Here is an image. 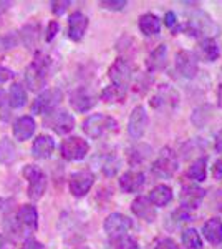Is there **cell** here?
<instances>
[{"label": "cell", "instance_id": "45", "mask_svg": "<svg viewBox=\"0 0 222 249\" xmlns=\"http://www.w3.org/2000/svg\"><path fill=\"white\" fill-rule=\"evenodd\" d=\"M3 102H5V91H3L2 88H0V107L3 105Z\"/></svg>", "mask_w": 222, "mask_h": 249}, {"label": "cell", "instance_id": "13", "mask_svg": "<svg viewBox=\"0 0 222 249\" xmlns=\"http://www.w3.org/2000/svg\"><path fill=\"white\" fill-rule=\"evenodd\" d=\"M148 126V113L144 110V107H136L133 110L130 116V122H128V133L133 140H139L144 135V130Z\"/></svg>", "mask_w": 222, "mask_h": 249}, {"label": "cell", "instance_id": "30", "mask_svg": "<svg viewBox=\"0 0 222 249\" xmlns=\"http://www.w3.org/2000/svg\"><path fill=\"white\" fill-rule=\"evenodd\" d=\"M189 176H191L194 181L201 183L205 179V175H207V160L205 158H199L196 160L194 163L191 164V168H189Z\"/></svg>", "mask_w": 222, "mask_h": 249}, {"label": "cell", "instance_id": "29", "mask_svg": "<svg viewBox=\"0 0 222 249\" xmlns=\"http://www.w3.org/2000/svg\"><path fill=\"white\" fill-rule=\"evenodd\" d=\"M183 244L186 249H203V239L194 228H186L183 231Z\"/></svg>", "mask_w": 222, "mask_h": 249}, {"label": "cell", "instance_id": "21", "mask_svg": "<svg viewBox=\"0 0 222 249\" xmlns=\"http://www.w3.org/2000/svg\"><path fill=\"white\" fill-rule=\"evenodd\" d=\"M148 199L154 208L166 206V204L171 203V199H172V190L168 186V184H157V186L153 188L151 193H149Z\"/></svg>", "mask_w": 222, "mask_h": 249}, {"label": "cell", "instance_id": "28", "mask_svg": "<svg viewBox=\"0 0 222 249\" xmlns=\"http://www.w3.org/2000/svg\"><path fill=\"white\" fill-rule=\"evenodd\" d=\"M124 96H126V88H121V87H116V85L106 87L102 91V100H103V102H106V103L123 102Z\"/></svg>", "mask_w": 222, "mask_h": 249}, {"label": "cell", "instance_id": "36", "mask_svg": "<svg viewBox=\"0 0 222 249\" xmlns=\"http://www.w3.org/2000/svg\"><path fill=\"white\" fill-rule=\"evenodd\" d=\"M22 249H47L45 246H43L40 241L34 239V238H27L25 241H23V246Z\"/></svg>", "mask_w": 222, "mask_h": 249}, {"label": "cell", "instance_id": "17", "mask_svg": "<svg viewBox=\"0 0 222 249\" xmlns=\"http://www.w3.org/2000/svg\"><path fill=\"white\" fill-rule=\"evenodd\" d=\"M53 150H55V142H53V138L48 135L37 136V138L34 140V144H32V155L40 160L50 158Z\"/></svg>", "mask_w": 222, "mask_h": 249}, {"label": "cell", "instance_id": "23", "mask_svg": "<svg viewBox=\"0 0 222 249\" xmlns=\"http://www.w3.org/2000/svg\"><path fill=\"white\" fill-rule=\"evenodd\" d=\"M166 57H168V47L164 43L157 45L154 50L149 53L148 57V70L149 71H157L161 68L166 67Z\"/></svg>", "mask_w": 222, "mask_h": 249}, {"label": "cell", "instance_id": "6", "mask_svg": "<svg viewBox=\"0 0 222 249\" xmlns=\"http://www.w3.org/2000/svg\"><path fill=\"white\" fill-rule=\"evenodd\" d=\"M62 156L68 161H80L90 151V144L86 140L80 138V136H70V138L63 140L62 146H60Z\"/></svg>", "mask_w": 222, "mask_h": 249}, {"label": "cell", "instance_id": "34", "mask_svg": "<svg viewBox=\"0 0 222 249\" xmlns=\"http://www.w3.org/2000/svg\"><path fill=\"white\" fill-rule=\"evenodd\" d=\"M100 5L108 10H123L128 2L126 0H104V2H100Z\"/></svg>", "mask_w": 222, "mask_h": 249}, {"label": "cell", "instance_id": "18", "mask_svg": "<svg viewBox=\"0 0 222 249\" xmlns=\"http://www.w3.org/2000/svg\"><path fill=\"white\" fill-rule=\"evenodd\" d=\"M35 120L32 116H20L17 122L12 126V131H14V138L18 140V142H25V140L30 138L35 131Z\"/></svg>", "mask_w": 222, "mask_h": 249}, {"label": "cell", "instance_id": "31", "mask_svg": "<svg viewBox=\"0 0 222 249\" xmlns=\"http://www.w3.org/2000/svg\"><path fill=\"white\" fill-rule=\"evenodd\" d=\"M38 27L37 25H27L22 29V34H18V37H22L23 43L27 47H34L38 40Z\"/></svg>", "mask_w": 222, "mask_h": 249}, {"label": "cell", "instance_id": "9", "mask_svg": "<svg viewBox=\"0 0 222 249\" xmlns=\"http://www.w3.org/2000/svg\"><path fill=\"white\" fill-rule=\"evenodd\" d=\"M93 183H95V175L88 170L76 171L70 176V191L76 198H82L91 190Z\"/></svg>", "mask_w": 222, "mask_h": 249}, {"label": "cell", "instance_id": "4", "mask_svg": "<svg viewBox=\"0 0 222 249\" xmlns=\"http://www.w3.org/2000/svg\"><path fill=\"white\" fill-rule=\"evenodd\" d=\"M62 102V91L58 88H50V90L42 91L32 103V113L35 115H50L55 111L58 103Z\"/></svg>", "mask_w": 222, "mask_h": 249}, {"label": "cell", "instance_id": "24", "mask_svg": "<svg viewBox=\"0 0 222 249\" xmlns=\"http://www.w3.org/2000/svg\"><path fill=\"white\" fill-rule=\"evenodd\" d=\"M139 30L143 32L144 35L151 37V35L159 34L161 30V20L157 15L154 14H144L139 17Z\"/></svg>", "mask_w": 222, "mask_h": 249}, {"label": "cell", "instance_id": "41", "mask_svg": "<svg viewBox=\"0 0 222 249\" xmlns=\"http://www.w3.org/2000/svg\"><path fill=\"white\" fill-rule=\"evenodd\" d=\"M177 23V17L174 12H166V15H164V25L166 27H174Z\"/></svg>", "mask_w": 222, "mask_h": 249}, {"label": "cell", "instance_id": "22", "mask_svg": "<svg viewBox=\"0 0 222 249\" xmlns=\"http://www.w3.org/2000/svg\"><path fill=\"white\" fill-rule=\"evenodd\" d=\"M204 238L212 244L222 243V221L219 218H211L203 224Z\"/></svg>", "mask_w": 222, "mask_h": 249}, {"label": "cell", "instance_id": "12", "mask_svg": "<svg viewBox=\"0 0 222 249\" xmlns=\"http://www.w3.org/2000/svg\"><path fill=\"white\" fill-rule=\"evenodd\" d=\"M70 103L76 111L85 113V111H90L96 105V95L93 93L90 88L80 87L70 95Z\"/></svg>", "mask_w": 222, "mask_h": 249}, {"label": "cell", "instance_id": "19", "mask_svg": "<svg viewBox=\"0 0 222 249\" xmlns=\"http://www.w3.org/2000/svg\"><path fill=\"white\" fill-rule=\"evenodd\" d=\"M144 181L146 179H144V175L141 171H126L120 178V188L124 193H136L143 188Z\"/></svg>", "mask_w": 222, "mask_h": 249}, {"label": "cell", "instance_id": "25", "mask_svg": "<svg viewBox=\"0 0 222 249\" xmlns=\"http://www.w3.org/2000/svg\"><path fill=\"white\" fill-rule=\"evenodd\" d=\"M17 160V148L10 138L0 140V163L2 164H12Z\"/></svg>", "mask_w": 222, "mask_h": 249}, {"label": "cell", "instance_id": "7", "mask_svg": "<svg viewBox=\"0 0 222 249\" xmlns=\"http://www.w3.org/2000/svg\"><path fill=\"white\" fill-rule=\"evenodd\" d=\"M45 126L53 130L56 135H67L75 128V118L65 110L51 111L45 118Z\"/></svg>", "mask_w": 222, "mask_h": 249}, {"label": "cell", "instance_id": "37", "mask_svg": "<svg viewBox=\"0 0 222 249\" xmlns=\"http://www.w3.org/2000/svg\"><path fill=\"white\" fill-rule=\"evenodd\" d=\"M56 32H58V22H50V23H48L47 35H45V40H47V42H51V40L55 38Z\"/></svg>", "mask_w": 222, "mask_h": 249}, {"label": "cell", "instance_id": "16", "mask_svg": "<svg viewBox=\"0 0 222 249\" xmlns=\"http://www.w3.org/2000/svg\"><path fill=\"white\" fill-rule=\"evenodd\" d=\"M17 223L25 230H37L38 226V213L37 208L32 204H23L17 211Z\"/></svg>", "mask_w": 222, "mask_h": 249}, {"label": "cell", "instance_id": "27", "mask_svg": "<svg viewBox=\"0 0 222 249\" xmlns=\"http://www.w3.org/2000/svg\"><path fill=\"white\" fill-rule=\"evenodd\" d=\"M27 102V91L23 85H20V83H14V85L10 87V93H9V103L12 108H20L23 107Z\"/></svg>", "mask_w": 222, "mask_h": 249}, {"label": "cell", "instance_id": "8", "mask_svg": "<svg viewBox=\"0 0 222 249\" xmlns=\"http://www.w3.org/2000/svg\"><path fill=\"white\" fill-rule=\"evenodd\" d=\"M103 226H104V231H106L111 238H120V236H124L131 230L133 223L128 216L121 214V213H111V214L104 219Z\"/></svg>", "mask_w": 222, "mask_h": 249}, {"label": "cell", "instance_id": "32", "mask_svg": "<svg viewBox=\"0 0 222 249\" xmlns=\"http://www.w3.org/2000/svg\"><path fill=\"white\" fill-rule=\"evenodd\" d=\"M18 45V34L17 32H10V34L0 35V53L15 48Z\"/></svg>", "mask_w": 222, "mask_h": 249}, {"label": "cell", "instance_id": "35", "mask_svg": "<svg viewBox=\"0 0 222 249\" xmlns=\"http://www.w3.org/2000/svg\"><path fill=\"white\" fill-rule=\"evenodd\" d=\"M68 5H70V2L68 0H60V2H51V10H53V14L56 15H62L65 14Z\"/></svg>", "mask_w": 222, "mask_h": 249}, {"label": "cell", "instance_id": "1", "mask_svg": "<svg viewBox=\"0 0 222 249\" xmlns=\"http://www.w3.org/2000/svg\"><path fill=\"white\" fill-rule=\"evenodd\" d=\"M50 63H51L50 57H47V55H43V53H37L34 62L28 65L25 71V82H27V87L30 88L32 91H38L40 88L45 85Z\"/></svg>", "mask_w": 222, "mask_h": 249}, {"label": "cell", "instance_id": "11", "mask_svg": "<svg viewBox=\"0 0 222 249\" xmlns=\"http://www.w3.org/2000/svg\"><path fill=\"white\" fill-rule=\"evenodd\" d=\"M176 68L184 78H194L199 70V63L192 52L181 50L176 55Z\"/></svg>", "mask_w": 222, "mask_h": 249}, {"label": "cell", "instance_id": "42", "mask_svg": "<svg viewBox=\"0 0 222 249\" xmlns=\"http://www.w3.org/2000/svg\"><path fill=\"white\" fill-rule=\"evenodd\" d=\"M174 218H176V221H188L189 219V211L184 210V208H181L179 211L174 213Z\"/></svg>", "mask_w": 222, "mask_h": 249}, {"label": "cell", "instance_id": "38", "mask_svg": "<svg viewBox=\"0 0 222 249\" xmlns=\"http://www.w3.org/2000/svg\"><path fill=\"white\" fill-rule=\"evenodd\" d=\"M154 249H179V248H177V244L172 239L166 238V239H161L159 243L156 244Z\"/></svg>", "mask_w": 222, "mask_h": 249}, {"label": "cell", "instance_id": "15", "mask_svg": "<svg viewBox=\"0 0 222 249\" xmlns=\"http://www.w3.org/2000/svg\"><path fill=\"white\" fill-rule=\"evenodd\" d=\"M88 29V17L82 12H73L68 18V37L73 42H80Z\"/></svg>", "mask_w": 222, "mask_h": 249}, {"label": "cell", "instance_id": "2", "mask_svg": "<svg viewBox=\"0 0 222 249\" xmlns=\"http://www.w3.org/2000/svg\"><path fill=\"white\" fill-rule=\"evenodd\" d=\"M118 130V123L115 118L103 113H96L88 116L83 122V131L90 138H102V136Z\"/></svg>", "mask_w": 222, "mask_h": 249}, {"label": "cell", "instance_id": "14", "mask_svg": "<svg viewBox=\"0 0 222 249\" xmlns=\"http://www.w3.org/2000/svg\"><path fill=\"white\" fill-rule=\"evenodd\" d=\"M204 196H205V191L203 188L194 186V184L184 186L183 193H181V204H183L181 208H184V210H188V211L196 210V208H199Z\"/></svg>", "mask_w": 222, "mask_h": 249}, {"label": "cell", "instance_id": "3", "mask_svg": "<svg viewBox=\"0 0 222 249\" xmlns=\"http://www.w3.org/2000/svg\"><path fill=\"white\" fill-rule=\"evenodd\" d=\"M23 176H25V179L28 181V196H30V199H40L43 196V193L47 190V176L45 173L40 170L38 166H35V164H27L25 168H23Z\"/></svg>", "mask_w": 222, "mask_h": 249}, {"label": "cell", "instance_id": "40", "mask_svg": "<svg viewBox=\"0 0 222 249\" xmlns=\"http://www.w3.org/2000/svg\"><path fill=\"white\" fill-rule=\"evenodd\" d=\"M212 176L216 179H219V181H222V158H219L216 163H214V166H212Z\"/></svg>", "mask_w": 222, "mask_h": 249}, {"label": "cell", "instance_id": "39", "mask_svg": "<svg viewBox=\"0 0 222 249\" xmlns=\"http://www.w3.org/2000/svg\"><path fill=\"white\" fill-rule=\"evenodd\" d=\"M14 75H15V73L10 70V68H7V67L0 65V83L9 82L10 78H14Z\"/></svg>", "mask_w": 222, "mask_h": 249}, {"label": "cell", "instance_id": "20", "mask_svg": "<svg viewBox=\"0 0 222 249\" xmlns=\"http://www.w3.org/2000/svg\"><path fill=\"white\" fill-rule=\"evenodd\" d=\"M131 211L135 216H138L139 219H144V221H154L156 218V210L151 203H149L148 198L144 196H138L135 201L131 203Z\"/></svg>", "mask_w": 222, "mask_h": 249}, {"label": "cell", "instance_id": "33", "mask_svg": "<svg viewBox=\"0 0 222 249\" xmlns=\"http://www.w3.org/2000/svg\"><path fill=\"white\" fill-rule=\"evenodd\" d=\"M115 249H141V248L135 239L124 234L115 239Z\"/></svg>", "mask_w": 222, "mask_h": 249}, {"label": "cell", "instance_id": "44", "mask_svg": "<svg viewBox=\"0 0 222 249\" xmlns=\"http://www.w3.org/2000/svg\"><path fill=\"white\" fill-rule=\"evenodd\" d=\"M217 105L222 108V82H221V85L217 87Z\"/></svg>", "mask_w": 222, "mask_h": 249}, {"label": "cell", "instance_id": "26", "mask_svg": "<svg viewBox=\"0 0 222 249\" xmlns=\"http://www.w3.org/2000/svg\"><path fill=\"white\" fill-rule=\"evenodd\" d=\"M199 50H201V55L207 60V62H214L219 57V45L214 38H204L201 40L199 43Z\"/></svg>", "mask_w": 222, "mask_h": 249}, {"label": "cell", "instance_id": "10", "mask_svg": "<svg viewBox=\"0 0 222 249\" xmlns=\"http://www.w3.org/2000/svg\"><path fill=\"white\" fill-rule=\"evenodd\" d=\"M110 80L113 82V85L121 87V88H128L131 82V65L128 60L124 58H118L115 60V63L110 67Z\"/></svg>", "mask_w": 222, "mask_h": 249}, {"label": "cell", "instance_id": "43", "mask_svg": "<svg viewBox=\"0 0 222 249\" xmlns=\"http://www.w3.org/2000/svg\"><path fill=\"white\" fill-rule=\"evenodd\" d=\"M216 150L222 151V131H219L217 136H216Z\"/></svg>", "mask_w": 222, "mask_h": 249}, {"label": "cell", "instance_id": "5", "mask_svg": "<svg viewBox=\"0 0 222 249\" xmlns=\"http://www.w3.org/2000/svg\"><path fill=\"white\" fill-rule=\"evenodd\" d=\"M177 170V156L172 150L164 148L159 153V156L154 160V163L151 164L153 175H156L157 178H171Z\"/></svg>", "mask_w": 222, "mask_h": 249}]
</instances>
